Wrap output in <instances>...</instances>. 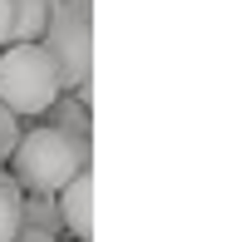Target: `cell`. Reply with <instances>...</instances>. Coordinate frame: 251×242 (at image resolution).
Instances as JSON below:
<instances>
[{
    "instance_id": "cell-8",
    "label": "cell",
    "mask_w": 251,
    "mask_h": 242,
    "mask_svg": "<svg viewBox=\"0 0 251 242\" xmlns=\"http://www.w3.org/2000/svg\"><path fill=\"white\" fill-rule=\"evenodd\" d=\"M20 217H25V227H30V232H50V237H59V232H64V227H59V208H54V198H25Z\"/></svg>"
},
{
    "instance_id": "cell-13",
    "label": "cell",
    "mask_w": 251,
    "mask_h": 242,
    "mask_svg": "<svg viewBox=\"0 0 251 242\" xmlns=\"http://www.w3.org/2000/svg\"><path fill=\"white\" fill-rule=\"evenodd\" d=\"M54 5H59V0H50V10H54Z\"/></svg>"
},
{
    "instance_id": "cell-6",
    "label": "cell",
    "mask_w": 251,
    "mask_h": 242,
    "mask_svg": "<svg viewBox=\"0 0 251 242\" xmlns=\"http://www.w3.org/2000/svg\"><path fill=\"white\" fill-rule=\"evenodd\" d=\"M50 25V0H10V45H40Z\"/></svg>"
},
{
    "instance_id": "cell-10",
    "label": "cell",
    "mask_w": 251,
    "mask_h": 242,
    "mask_svg": "<svg viewBox=\"0 0 251 242\" xmlns=\"http://www.w3.org/2000/svg\"><path fill=\"white\" fill-rule=\"evenodd\" d=\"M10 45V0H0V50Z\"/></svg>"
},
{
    "instance_id": "cell-12",
    "label": "cell",
    "mask_w": 251,
    "mask_h": 242,
    "mask_svg": "<svg viewBox=\"0 0 251 242\" xmlns=\"http://www.w3.org/2000/svg\"><path fill=\"white\" fill-rule=\"evenodd\" d=\"M0 168H5V153H0Z\"/></svg>"
},
{
    "instance_id": "cell-5",
    "label": "cell",
    "mask_w": 251,
    "mask_h": 242,
    "mask_svg": "<svg viewBox=\"0 0 251 242\" xmlns=\"http://www.w3.org/2000/svg\"><path fill=\"white\" fill-rule=\"evenodd\" d=\"M45 124L69 134V139H89V89L79 94H59L50 109H45Z\"/></svg>"
},
{
    "instance_id": "cell-7",
    "label": "cell",
    "mask_w": 251,
    "mask_h": 242,
    "mask_svg": "<svg viewBox=\"0 0 251 242\" xmlns=\"http://www.w3.org/2000/svg\"><path fill=\"white\" fill-rule=\"evenodd\" d=\"M20 208H25V193H20V183H15L10 173H0V242H15V232L25 227Z\"/></svg>"
},
{
    "instance_id": "cell-3",
    "label": "cell",
    "mask_w": 251,
    "mask_h": 242,
    "mask_svg": "<svg viewBox=\"0 0 251 242\" xmlns=\"http://www.w3.org/2000/svg\"><path fill=\"white\" fill-rule=\"evenodd\" d=\"M40 50L50 55L59 89H69V94L89 89V64H94L89 60V0H59L40 35Z\"/></svg>"
},
{
    "instance_id": "cell-1",
    "label": "cell",
    "mask_w": 251,
    "mask_h": 242,
    "mask_svg": "<svg viewBox=\"0 0 251 242\" xmlns=\"http://www.w3.org/2000/svg\"><path fill=\"white\" fill-rule=\"evenodd\" d=\"M10 163H15L10 178L20 183L25 198H59V188L69 178H79V173L94 168V149H89V139H69V134L40 124V129L20 134Z\"/></svg>"
},
{
    "instance_id": "cell-2",
    "label": "cell",
    "mask_w": 251,
    "mask_h": 242,
    "mask_svg": "<svg viewBox=\"0 0 251 242\" xmlns=\"http://www.w3.org/2000/svg\"><path fill=\"white\" fill-rule=\"evenodd\" d=\"M59 74L40 45H5L0 50V104L15 119H40L59 99Z\"/></svg>"
},
{
    "instance_id": "cell-9",
    "label": "cell",
    "mask_w": 251,
    "mask_h": 242,
    "mask_svg": "<svg viewBox=\"0 0 251 242\" xmlns=\"http://www.w3.org/2000/svg\"><path fill=\"white\" fill-rule=\"evenodd\" d=\"M15 144H20V119H15L5 104H0V153L10 158V153H15Z\"/></svg>"
},
{
    "instance_id": "cell-4",
    "label": "cell",
    "mask_w": 251,
    "mask_h": 242,
    "mask_svg": "<svg viewBox=\"0 0 251 242\" xmlns=\"http://www.w3.org/2000/svg\"><path fill=\"white\" fill-rule=\"evenodd\" d=\"M89 173H79V178H69L64 188H59V198H54V208H59V227L74 237V242H89V232H94V222H89Z\"/></svg>"
},
{
    "instance_id": "cell-11",
    "label": "cell",
    "mask_w": 251,
    "mask_h": 242,
    "mask_svg": "<svg viewBox=\"0 0 251 242\" xmlns=\"http://www.w3.org/2000/svg\"><path fill=\"white\" fill-rule=\"evenodd\" d=\"M15 242H59V237H50V232H30V227H20V232H15Z\"/></svg>"
}]
</instances>
